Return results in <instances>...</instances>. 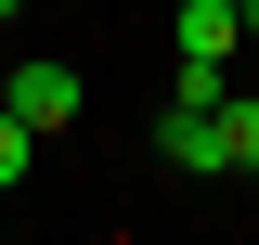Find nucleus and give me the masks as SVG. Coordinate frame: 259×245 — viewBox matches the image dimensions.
Segmentation results:
<instances>
[{"label": "nucleus", "instance_id": "nucleus-1", "mask_svg": "<svg viewBox=\"0 0 259 245\" xmlns=\"http://www.w3.org/2000/svg\"><path fill=\"white\" fill-rule=\"evenodd\" d=\"M0 103L52 142V129H78V65H13V91H0Z\"/></svg>", "mask_w": 259, "mask_h": 245}, {"label": "nucleus", "instance_id": "nucleus-2", "mask_svg": "<svg viewBox=\"0 0 259 245\" xmlns=\"http://www.w3.org/2000/svg\"><path fill=\"white\" fill-rule=\"evenodd\" d=\"M156 142H168V168H194V181H207V168H221V103H168Z\"/></svg>", "mask_w": 259, "mask_h": 245}, {"label": "nucleus", "instance_id": "nucleus-3", "mask_svg": "<svg viewBox=\"0 0 259 245\" xmlns=\"http://www.w3.org/2000/svg\"><path fill=\"white\" fill-rule=\"evenodd\" d=\"M182 52L194 65H233L246 52V13H233V0H182Z\"/></svg>", "mask_w": 259, "mask_h": 245}, {"label": "nucleus", "instance_id": "nucleus-4", "mask_svg": "<svg viewBox=\"0 0 259 245\" xmlns=\"http://www.w3.org/2000/svg\"><path fill=\"white\" fill-rule=\"evenodd\" d=\"M221 168H259V103L221 91Z\"/></svg>", "mask_w": 259, "mask_h": 245}, {"label": "nucleus", "instance_id": "nucleus-5", "mask_svg": "<svg viewBox=\"0 0 259 245\" xmlns=\"http://www.w3.org/2000/svg\"><path fill=\"white\" fill-rule=\"evenodd\" d=\"M26 168H39V129H26V116H13V103H0V194L26 181Z\"/></svg>", "mask_w": 259, "mask_h": 245}, {"label": "nucleus", "instance_id": "nucleus-6", "mask_svg": "<svg viewBox=\"0 0 259 245\" xmlns=\"http://www.w3.org/2000/svg\"><path fill=\"white\" fill-rule=\"evenodd\" d=\"M233 13H246V39H259V0H233Z\"/></svg>", "mask_w": 259, "mask_h": 245}, {"label": "nucleus", "instance_id": "nucleus-7", "mask_svg": "<svg viewBox=\"0 0 259 245\" xmlns=\"http://www.w3.org/2000/svg\"><path fill=\"white\" fill-rule=\"evenodd\" d=\"M0 91H13V65H0Z\"/></svg>", "mask_w": 259, "mask_h": 245}, {"label": "nucleus", "instance_id": "nucleus-8", "mask_svg": "<svg viewBox=\"0 0 259 245\" xmlns=\"http://www.w3.org/2000/svg\"><path fill=\"white\" fill-rule=\"evenodd\" d=\"M0 13H26V0H0Z\"/></svg>", "mask_w": 259, "mask_h": 245}]
</instances>
